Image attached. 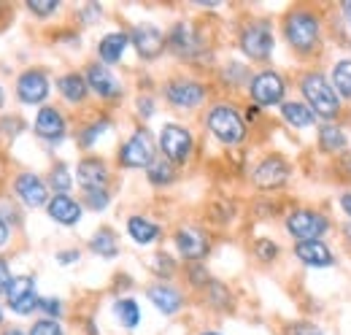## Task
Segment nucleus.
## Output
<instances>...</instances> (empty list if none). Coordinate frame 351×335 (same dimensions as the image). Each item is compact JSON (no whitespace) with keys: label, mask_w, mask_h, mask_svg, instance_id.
Wrapping results in <instances>:
<instances>
[{"label":"nucleus","mask_w":351,"mask_h":335,"mask_svg":"<svg viewBox=\"0 0 351 335\" xmlns=\"http://www.w3.org/2000/svg\"><path fill=\"white\" fill-rule=\"evenodd\" d=\"M281 36L289 51L300 60H316L327 46L324 14L311 3H295L281 16Z\"/></svg>","instance_id":"obj_1"},{"label":"nucleus","mask_w":351,"mask_h":335,"mask_svg":"<svg viewBox=\"0 0 351 335\" xmlns=\"http://www.w3.org/2000/svg\"><path fill=\"white\" fill-rule=\"evenodd\" d=\"M298 92H300V100L316 114L319 125L322 122H338L343 117V106L346 103L335 92V86L330 82V73L327 71H322L316 65L303 71L298 76Z\"/></svg>","instance_id":"obj_2"},{"label":"nucleus","mask_w":351,"mask_h":335,"mask_svg":"<svg viewBox=\"0 0 351 335\" xmlns=\"http://www.w3.org/2000/svg\"><path fill=\"white\" fill-rule=\"evenodd\" d=\"M203 122H206L208 135L214 141H219L221 146H241L249 138V125L243 119V111L230 100L211 103Z\"/></svg>","instance_id":"obj_3"},{"label":"nucleus","mask_w":351,"mask_h":335,"mask_svg":"<svg viewBox=\"0 0 351 335\" xmlns=\"http://www.w3.org/2000/svg\"><path fill=\"white\" fill-rule=\"evenodd\" d=\"M238 49L252 62H267L276 51V30L273 22L265 16H254L241 25L238 30Z\"/></svg>","instance_id":"obj_4"},{"label":"nucleus","mask_w":351,"mask_h":335,"mask_svg":"<svg viewBox=\"0 0 351 335\" xmlns=\"http://www.w3.org/2000/svg\"><path fill=\"white\" fill-rule=\"evenodd\" d=\"M284 230L295 244H300V241H324V235L332 230V219L319 209L298 206V209L284 213Z\"/></svg>","instance_id":"obj_5"},{"label":"nucleus","mask_w":351,"mask_h":335,"mask_svg":"<svg viewBox=\"0 0 351 335\" xmlns=\"http://www.w3.org/2000/svg\"><path fill=\"white\" fill-rule=\"evenodd\" d=\"M160 157V146L157 138L152 135L149 127H135L130 135L122 141L119 152H117V163L125 170H146L154 160Z\"/></svg>","instance_id":"obj_6"},{"label":"nucleus","mask_w":351,"mask_h":335,"mask_svg":"<svg viewBox=\"0 0 351 335\" xmlns=\"http://www.w3.org/2000/svg\"><path fill=\"white\" fill-rule=\"evenodd\" d=\"M165 38H168V51L184 60V62H203V60H211V51H208V43L203 41V36L184 19L173 22L168 30H165Z\"/></svg>","instance_id":"obj_7"},{"label":"nucleus","mask_w":351,"mask_h":335,"mask_svg":"<svg viewBox=\"0 0 351 335\" xmlns=\"http://www.w3.org/2000/svg\"><path fill=\"white\" fill-rule=\"evenodd\" d=\"M249 100L260 108H273L281 106L289 95V79L276 71V68H260L257 73H252V82L246 86Z\"/></svg>","instance_id":"obj_8"},{"label":"nucleus","mask_w":351,"mask_h":335,"mask_svg":"<svg viewBox=\"0 0 351 335\" xmlns=\"http://www.w3.org/2000/svg\"><path fill=\"white\" fill-rule=\"evenodd\" d=\"M162 97L176 111H195L208 100V84L195 76H171L162 82Z\"/></svg>","instance_id":"obj_9"},{"label":"nucleus","mask_w":351,"mask_h":335,"mask_svg":"<svg viewBox=\"0 0 351 335\" xmlns=\"http://www.w3.org/2000/svg\"><path fill=\"white\" fill-rule=\"evenodd\" d=\"M295 176V165L278 154V152H267L263 154L254 168H252V184L260 189V192H278L284 189Z\"/></svg>","instance_id":"obj_10"},{"label":"nucleus","mask_w":351,"mask_h":335,"mask_svg":"<svg viewBox=\"0 0 351 335\" xmlns=\"http://www.w3.org/2000/svg\"><path fill=\"white\" fill-rule=\"evenodd\" d=\"M157 146H160V154L173 163L176 168L186 165L195 154V135L192 130L181 122H165L160 130V138H157Z\"/></svg>","instance_id":"obj_11"},{"label":"nucleus","mask_w":351,"mask_h":335,"mask_svg":"<svg viewBox=\"0 0 351 335\" xmlns=\"http://www.w3.org/2000/svg\"><path fill=\"white\" fill-rule=\"evenodd\" d=\"M173 246L184 262H203L211 254V233L200 224H181L173 230Z\"/></svg>","instance_id":"obj_12"},{"label":"nucleus","mask_w":351,"mask_h":335,"mask_svg":"<svg viewBox=\"0 0 351 335\" xmlns=\"http://www.w3.org/2000/svg\"><path fill=\"white\" fill-rule=\"evenodd\" d=\"M128 33H130V46L143 62H154L168 51L165 30H160L154 22H138Z\"/></svg>","instance_id":"obj_13"},{"label":"nucleus","mask_w":351,"mask_h":335,"mask_svg":"<svg viewBox=\"0 0 351 335\" xmlns=\"http://www.w3.org/2000/svg\"><path fill=\"white\" fill-rule=\"evenodd\" d=\"M84 76H87L89 92H92L95 97H100V100H106V103L122 100V95H125V84L119 82V76H117L108 65H103L100 60L87 62Z\"/></svg>","instance_id":"obj_14"},{"label":"nucleus","mask_w":351,"mask_h":335,"mask_svg":"<svg viewBox=\"0 0 351 335\" xmlns=\"http://www.w3.org/2000/svg\"><path fill=\"white\" fill-rule=\"evenodd\" d=\"M14 92L25 106H46V97L51 95V79L44 68H27L16 76Z\"/></svg>","instance_id":"obj_15"},{"label":"nucleus","mask_w":351,"mask_h":335,"mask_svg":"<svg viewBox=\"0 0 351 335\" xmlns=\"http://www.w3.org/2000/svg\"><path fill=\"white\" fill-rule=\"evenodd\" d=\"M5 303L16 316H30L41 305V294L36 290V276H14L5 290Z\"/></svg>","instance_id":"obj_16"},{"label":"nucleus","mask_w":351,"mask_h":335,"mask_svg":"<svg viewBox=\"0 0 351 335\" xmlns=\"http://www.w3.org/2000/svg\"><path fill=\"white\" fill-rule=\"evenodd\" d=\"M14 198L25 206V209H46V203L51 200L49 195V184L33 170H22L14 178Z\"/></svg>","instance_id":"obj_17"},{"label":"nucleus","mask_w":351,"mask_h":335,"mask_svg":"<svg viewBox=\"0 0 351 335\" xmlns=\"http://www.w3.org/2000/svg\"><path fill=\"white\" fill-rule=\"evenodd\" d=\"M33 132L49 143V146H57L68 138V119L65 114L57 108V106H41L38 114H36V122H33Z\"/></svg>","instance_id":"obj_18"},{"label":"nucleus","mask_w":351,"mask_h":335,"mask_svg":"<svg viewBox=\"0 0 351 335\" xmlns=\"http://www.w3.org/2000/svg\"><path fill=\"white\" fill-rule=\"evenodd\" d=\"M73 173H76V184H79L84 192L108 189V184H111V168H108V163H106L103 157H97V154L82 157V160L76 163V168H73Z\"/></svg>","instance_id":"obj_19"},{"label":"nucleus","mask_w":351,"mask_h":335,"mask_svg":"<svg viewBox=\"0 0 351 335\" xmlns=\"http://www.w3.org/2000/svg\"><path fill=\"white\" fill-rule=\"evenodd\" d=\"M292 254L300 265H306L311 270H327V268H335L338 257L335 251L330 249L327 241H300V244H292Z\"/></svg>","instance_id":"obj_20"},{"label":"nucleus","mask_w":351,"mask_h":335,"mask_svg":"<svg viewBox=\"0 0 351 335\" xmlns=\"http://www.w3.org/2000/svg\"><path fill=\"white\" fill-rule=\"evenodd\" d=\"M146 297H149V303L160 311V314H165V316H176L184 305H186V297L184 292L171 284V281H154V284H149L146 287Z\"/></svg>","instance_id":"obj_21"},{"label":"nucleus","mask_w":351,"mask_h":335,"mask_svg":"<svg viewBox=\"0 0 351 335\" xmlns=\"http://www.w3.org/2000/svg\"><path fill=\"white\" fill-rule=\"evenodd\" d=\"M46 213L51 222L62 227H76L84 216V203L76 200L73 195H51V200L46 203Z\"/></svg>","instance_id":"obj_22"},{"label":"nucleus","mask_w":351,"mask_h":335,"mask_svg":"<svg viewBox=\"0 0 351 335\" xmlns=\"http://www.w3.org/2000/svg\"><path fill=\"white\" fill-rule=\"evenodd\" d=\"M316 146L327 157H343L349 149V135L338 122H322L316 127Z\"/></svg>","instance_id":"obj_23"},{"label":"nucleus","mask_w":351,"mask_h":335,"mask_svg":"<svg viewBox=\"0 0 351 335\" xmlns=\"http://www.w3.org/2000/svg\"><path fill=\"white\" fill-rule=\"evenodd\" d=\"M278 117L284 125H289L292 130H311V127L319 125L316 114L308 108L300 97H287L281 106H278Z\"/></svg>","instance_id":"obj_24"},{"label":"nucleus","mask_w":351,"mask_h":335,"mask_svg":"<svg viewBox=\"0 0 351 335\" xmlns=\"http://www.w3.org/2000/svg\"><path fill=\"white\" fill-rule=\"evenodd\" d=\"M128 46H130V33L128 30H111L97 41V60L111 68V65L122 62Z\"/></svg>","instance_id":"obj_25"},{"label":"nucleus","mask_w":351,"mask_h":335,"mask_svg":"<svg viewBox=\"0 0 351 335\" xmlns=\"http://www.w3.org/2000/svg\"><path fill=\"white\" fill-rule=\"evenodd\" d=\"M125 227H128V235L132 238L135 246H152V244L162 241V227H160L154 219L143 216V213L128 216V224H125Z\"/></svg>","instance_id":"obj_26"},{"label":"nucleus","mask_w":351,"mask_h":335,"mask_svg":"<svg viewBox=\"0 0 351 335\" xmlns=\"http://www.w3.org/2000/svg\"><path fill=\"white\" fill-rule=\"evenodd\" d=\"M54 86H57L60 97H62L65 103H71V106H82V103L89 97L87 76H84V73H79V71H68V73H62Z\"/></svg>","instance_id":"obj_27"},{"label":"nucleus","mask_w":351,"mask_h":335,"mask_svg":"<svg viewBox=\"0 0 351 335\" xmlns=\"http://www.w3.org/2000/svg\"><path fill=\"white\" fill-rule=\"evenodd\" d=\"M87 249L100 259H114L119 254V235L111 227H97L87 241Z\"/></svg>","instance_id":"obj_28"},{"label":"nucleus","mask_w":351,"mask_h":335,"mask_svg":"<svg viewBox=\"0 0 351 335\" xmlns=\"http://www.w3.org/2000/svg\"><path fill=\"white\" fill-rule=\"evenodd\" d=\"M146 181L152 184V187H157V189H165V187H171L178 181V168L173 163H168L162 154L152 163V165L146 168Z\"/></svg>","instance_id":"obj_29"},{"label":"nucleus","mask_w":351,"mask_h":335,"mask_svg":"<svg viewBox=\"0 0 351 335\" xmlns=\"http://www.w3.org/2000/svg\"><path fill=\"white\" fill-rule=\"evenodd\" d=\"M330 82L343 103H351V57H338L330 65Z\"/></svg>","instance_id":"obj_30"},{"label":"nucleus","mask_w":351,"mask_h":335,"mask_svg":"<svg viewBox=\"0 0 351 335\" xmlns=\"http://www.w3.org/2000/svg\"><path fill=\"white\" fill-rule=\"evenodd\" d=\"M219 79L227 89H241V86H249L252 82V68L241 60H230L219 68Z\"/></svg>","instance_id":"obj_31"},{"label":"nucleus","mask_w":351,"mask_h":335,"mask_svg":"<svg viewBox=\"0 0 351 335\" xmlns=\"http://www.w3.org/2000/svg\"><path fill=\"white\" fill-rule=\"evenodd\" d=\"M46 184L54 195H71V189L76 184V173L71 170L68 163H54L49 176H46Z\"/></svg>","instance_id":"obj_32"},{"label":"nucleus","mask_w":351,"mask_h":335,"mask_svg":"<svg viewBox=\"0 0 351 335\" xmlns=\"http://www.w3.org/2000/svg\"><path fill=\"white\" fill-rule=\"evenodd\" d=\"M108 130H111V119H108V117H97V119L87 122L82 130H76V143H79L84 152H89V149H95V143H97Z\"/></svg>","instance_id":"obj_33"},{"label":"nucleus","mask_w":351,"mask_h":335,"mask_svg":"<svg viewBox=\"0 0 351 335\" xmlns=\"http://www.w3.org/2000/svg\"><path fill=\"white\" fill-rule=\"evenodd\" d=\"M114 316L125 330H135L141 325V305L135 297H117L114 300Z\"/></svg>","instance_id":"obj_34"},{"label":"nucleus","mask_w":351,"mask_h":335,"mask_svg":"<svg viewBox=\"0 0 351 335\" xmlns=\"http://www.w3.org/2000/svg\"><path fill=\"white\" fill-rule=\"evenodd\" d=\"M149 268L154 270L157 281H171L176 276V259L168 251H157V254L149 259Z\"/></svg>","instance_id":"obj_35"},{"label":"nucleus","mask_w":351,"mask_h":335,"mask_svg":"<svg viewBox=\"0 0 351 335\" xmlns=\"http://www.w3.org/2000/svg\"><path fill=\"white\" fill-rule=\"evenodd\" d=\"M252 251H254V257L265 262V265H270V262H276L278 257H281V246L273 241V238H267V235H260V238H254V244H252Z\"/></svg>","instance_id":"obj_36"},{"label":"nucleus","mask_w":351,"mask_h":335,"mask_svg":"<svg viewBox=\"0 0 351 335\" xmlns=\"http://www.w3.org/2000/svg\"><path fill=\"white\" fill-rule=\"evenodd\" d=\"M206 292H208V303L217 311H232V294H230V290L221 281H211Z\"/></svg>","instance_id":"obj_37"},{"label":"nucleus","mask_w":351,"mask_h":335,"mask_svg":"<svg viewBox=\"0 0 351 335\" xmlns=\"http://www.w3.org/2000/svg\"><path fill=\"white\" fill-rule=\"evenodd\" d=\"M186 279H189V287H195V290H208V284L214 281L203 262H192L186 268Z\"/></svg>","instance_id":"obj_38"},{"label":"nucleus","mask_w":351,"mask_h":335,"mask_svg":"<svg viewBox=\"0 0 351 335\" xmlns=\"http://www.w3.org/2000/svg\"><path fill=\"white\" fill-rule=\"evenodd\" d=\"M82 203H84V209L100 213V211H106L108 206H111V192H108V189H92V192H84V195H82Z\"/></svg>","instance_id":"obj_39"},{"label":"nucleus","mask_w":351,"mask_h":335,"mask_svg":"<svg viewBox=\"0 0 351 335\" xmlns=\"http://www.w3.org/2000/svg\"><path fill=\"white\" fill-rule=\"evenodd\" d=\"M208 213H211V219H214L217 224H227V222H232V216H235V206H232V200L219 198V200L208 209Z\"/></svg>","instance_id":"obj_40"},{"label":"nucleus","mask_w":351,"mask_h":335,"mask_svg":"<svg viewBox=\"0 0 351 335\" xmlns=\"http://www.w3.org/2000/svg\"><path fill=\"white\" fill-rule=\"evenodd\" d=\"M25 5H27V11H30L33 16H38V19H46V16H51V14L60 11V0H27Z\"/></svg>","instance_id":"obj_41"},{"label":"nucleus","mask_w":351,"mask_h":335,"mask_svg":"<svg viewBox=\"0 0 351 335\" xmlns=\"http://www.w3.org/2000/svg\"><path fill=\"white\" fill-rule=\"evenodd\" d=\"M135 111H138V117H141L143 122H149V119L157 114V100H154V95H149V92L138 95V97H135Z\"/></svg>","instance_id":"obj_42"},{"label":"nucleus","mask_w":351,"mask_h":335,"mask_svg":"<svg viewBox=\"0 0 351 335\" xmlns=\"http://www.w3.org/2000/svg\"><path fill=\"white\" fill-rule=\"evenodd\" d=\"M27 335H65V330H62L60 319H46V316H41V319L33 322V327H30Z\"/></svg>","instance_id":"obj_43"},{"label":"nucleus","mask_w":351,"mask_h":335,"mask_svg":"<svg viewBox=\"0 0 351 335\" xmlns=\"http://www.w3.org/2000/svg\"><path fill=\"white\" fill-rule=\"evenodd\" d=\"M38 311L44 314L46 319H60V316H62V311H65V305H62V300H60V297H41Z\"/></svg>","instance_id":"obj_44"},{"label":"nucleus","mask_w":351,"mask_h":335,"mask_svg":"<svg viewBox=\"0 0 351 335\" xmlns=\"http://www.w3.org/2000/svg\"><path fill=\"white\" fill-rule=\"evenodd\" d=\"M103 16V5L100 3H84L82 8H79V19H82V25H95L97 19Z\"/></svg>","instance_id":"obj_45"},{"label":"nucleus","mask_w":351,"mask_h":335,"mask_svg":"<svg viewBox=\"0 0 351 335\" xmlns=\"http://www.w3.org/2000/svg\"><path fill=\"white\" fill-rule=\"evenodd\" d=\"M287 335H324V330L313 322H292L287 327Z\"/></svg>","instance_id":"obj_46"},{"label":"nucleus","mask_w":351,"mask_h":335,"mask_svg":"<svg viewBox=\"0 0 351 335\" xmlns=\"http://www.w3.org/2000/svg\"><path fill=\"white\" fill-rule=\"evenodd\" d=\"M54 259L60 262V265H76L79 259H82V251L79 249H60L54 254Z\"/></svg>","instance_id":"obj_47"},{"label":"nucleus","mask_w":351,"mask_h":335,"mask_svg":"<svg viewBox=\"0 0 351 335\" xmlns=\"http://www.w3.org/2000/svg\"><path fill=\"white\" fill-rule=\"evenodd\" d=\"M14 281V273H11V268H8V262L5 259H0V294H5L8 290V284Z\"/></svg>","instance_id":"obj_48"},{"label":"nucleus","mask_w":351,"mask_h":335,"mask_svg":"<svg viewBox=\"0 0 351 335\" xmlns=\"http://www.w3.org/2000/svg\"><path fill=\"white\" fill-rule=\"evenodd\" d=\"M260 114H263V108H260V106H254V103H249V106H246V114H243L246 125H249V122H257V119H260Z\"/></svg>","instance_id":"obj_49"},{"label":"nucleus","mask_w":351,"mask_h":335,"mask_svg":"<svg viewBox=\"0 0 351 335\" xmlns=\"http://www.w3.org/2000/svg\"><path fill=\"white\" fill-rule=\"evenodd\" d=\"M8 238H11V224H8V222L0 216V249L8 244Z\"/></svg>","instance_id":"obj_50"},{"label":"nucleus","mask_w":351,"mask_h":335,"mask_svg":"<svg viewBox=\"0 0 351 335\" xmlns=\"http://www.w3.org/2000/svg\"><path fill=\"white\" fill-rule=\"evenodd\" d=\"M341 209H343V213L349 216V222H351V192H343V195H341Z\"/></svg>","instance_id":"obj_51"},{"label":"nucleus","mask_w":351,"mask_h":335,"mask_svg":"<svg viewBox=\"0 0 351 335\" xmlns=\"http://www.w3.org/2000/svg\"><path fill=\"white\" fill-rule=\"evenodd\" d=\"M341 14H343V22L351 27V0H346V3H341Z\"/></svg>","instance_id":"obj_52"},{"label":"nucleus","mask_w":351,"mask_h":335,"mask_svg":"<svg viewBox=\"0 0 351 335\" xmlns=\"http://www.w3.org/2000/svg\"><path fill=\"white\" fill-rule=\"evenodd\" d=\"M0 335H27V333H25V330H19V327H5Z\"/></svg>","instance_id":"obj_53"},{"label":"nucleus","mask_w":351,"mask_h":335,"mask_svg":"<svg viewBox=\"0 0 351 335\" xmlns=\"http://www.w3.org/2000/svg\"><path fill=\"white\" fill-rule=\"evenodd\" d=\"M343 235H346V244H351V222L343 224Z\"/></svg>","instance_id":"obj_54"},{"label":"nucleus","mask_w":351,"mask_h":335,"mask_svg":"<svg viewBox=\"0 0 351 335\" xmlns=\"http://www.w3.org/2000/svg\"><path fill=\"white\" fill-rule=\"evenodd\" d=\"M200 335H221V333H217V330H203Z\"/></svg>","instance_id":"obj_55"},{"label":"nucleus","mask_w":351,"mask_h":335,"mask_svg":"<svg viewBox=\"0 0 351 335\" xmlns=\"http://www.w3.org/2000/svg\"><path fill=\"white\" fill-rule=\"evenodd\" d=\"M3 100H5V95H3V86H0V108H3Z\"/></svg>","instance_id":"obj_56"},{"label":"nucleus","mask_w":351,"mask_h":335,"mask_svg":"<svg viewBox=\"0 0 351 335\" xmlns=\"http://www.w3.org/2000/svg\"><path fill=\"white\" fill-rule=\"evenodd\" d=\"M0 325H3V308H0Z\"/></svg>","instance_id":"obj_57"}]
</instances>
